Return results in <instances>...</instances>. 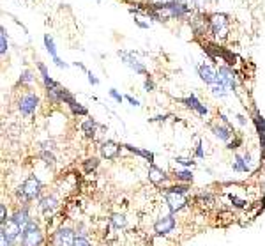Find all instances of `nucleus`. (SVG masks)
Returning <instances> with one entry per match:
<instances>
[{"instance_id": "423d86ee", "label": "nucleus", "mask_w": 265, "mask_h": 246, "mask_svg": "<svg viewBox=\"0 0 265 246\" xmlns=\"http://www.w3.org/2000/svg\"><path fill=\"white\" fill-rule=\"evenodd\" d=\"M76 243V232L69 227H62L55 232L53 245L55 246H75Z\"/></svg>"}, {"instance_id": "f704fd0d", "label": "nucleus", "mask_w": 265, "mask_h": 246, "mask_svg": "<svg viewBox=\"0 0 265 246\" xmlns=\"http://www.w3.org/2000/svg\"><path fill=\"white\" fill-rule=\"evenodd\" d=\"M154 87H156V85H154V80H152L151 77L145 78V82H143V89L147 90V92H152V90H154Z\"/></svg>"}, {"instance_id": "9d476101", "label": "nucleus", "mask_w": 265, "mask_h": 246, "mask_svg": "<svg viewBox=\"0 0 265 246\" xmlns=\"http://www.w3.org/2000/svg\"><path fill=\"white\" fill-rule=\"evenodd\" d=\"M173 229H175V218H173V214L161 216L159 220L154 223V232H156L157 236H166V234H170Z\"/></svg>"}, {"instance_id": "2eb2a0df", "label": "nucleus", "mask_w": 265, "mask_h": 246, "mask_svg": "<svg viewBox=\"0 0 265 246\" xmlns=\"http://www.w3.org/2000/svg\"><path fill=\"white\" fill-rule=\"evenodd\" d=\"M179 101L182 103V105H186L188 108H191L193 112H196L198 115H202V117H205L207 114H209V110H207V106L202 105V103L198 101V98L194 96V94H191V96H188V98H182L179 99Z\"/></svg>"}, {"instance_id": "a211bd4d", "label": "nucleus", "mask_w": 265, "mask_h": 246, "mask_svg": "<svg viewBox=\"0 0 265 246\" xmlns=\"http://www.w3.org/2000/svg\"><path fill=\"white\" fill-rule=\"evenodd\" d=\"M21 230H23V229H21V227L18 225V223L13 220V218H11V220H7V221L4 223V225H2V232H4L5 236H7V238L11 239V241H14V239H16L18 236H20Z\"/></svg>"}, {"instance_id": "58836bf2", "label": "nucleus", "mask_w": 265, "mask_h": 246, "mask_svg": "<svg viewBox=\"0 0 265 246\" xmlns=\"http://www.w3.org/2000/svg\"><path fill=\"white\" fill-rule=\"evenodd\" d=\"M0 243H2V246H11V245H13V241H11V239H9L4 232H0Z\"/></svg>"}, {"instance_id": "2f4dec72", "label": "nucleus", "mask_w": 265, "mask_h": 246, "mask_svg": "<svg viewBox=\"0 0 265 246\" xmlns=\"http://www.w3.org/2000/svg\"><path fill=\"white\" fill-rule=\"evenodd\" d=\"M32 82H36L34 73L29 71V69H25V71L20 75V83H32Z\"/></svg>"}, {"instance_id": "39448f33", "label": "nucleus", "mask_w": 265, "mask_h": 246, "mask_svg": "<svg viewBox=\"0 0 265 246\" xmlns=\"http://www.w3.org/2000/svg\"><path fill=\"white\" fill-rule=\"evenodd\" d=\"M117 55H118V59L122 60L124 64H126L127 68L129 69H133V71L136 73V75H145V77H149V71H147V68L143 66L142 62H140L138 59H136L131 51H126V50H118L117 51Z\"/></svg>"}, {"instance_id": "72a5a7b5", "label": "nucleus", "mask_w": 265, "mask_h": 246, "mask_svg": "<svg viewBox=\"0 0 265 246\" xmlns=\"http://www.w3.org/2000/svg\"><path fill=\"white\" fill-rule=\"evenodd\" d=\"M71 112L73 115H88V110L83 105H80V103H76L75 106H71Z\"/></svg>"}, {"instance_id": "a18cd8bd", "label": "nucleus", "mask_w": 265, "mask_h": 246, "mask_svg": "<svg viewBox=\"0 0 265 246\" xmlns=\"http://www.w3.org/2000/svg\"><path fill=\"white\" fill-rule=\"evenodd\" d=\"M87 77H88V82H90V83H92V85H99V80H97V78L94 77V75H92V73H90V71L87 73Z\"/></svg>"}, {"instance_id": "6ab92c4d", "label": "nucleus", "mask_w": 265, "mask_h": 246, "mask_svg": "<svg viewBox=\"0 0 265 246\" xmlns=\"http://www.w3.org/2000/svg\"><path fill=\"white\" fill-rule=\"evenodd\" d=\"M149 179H151L152 183L156 184V186H159V184H163L166 179H168V175H166V172L161 168H157L156 165H151L149 166Z\"/></svg>"}, {"instance_id": "e433bc0d", "label": "nucleus", "mask_w": 265, "mask_h": 246, "mask_svg": "<svg viewBox=\"0 0 265 246\" xmlns=\"http://www.w3.org/2000/svg\"><path fill=\"white\" fill-rule=\"evenodd\" d=\"M110 96H112V98H114L115 101L118 103V105H120V103L124 101V96H120V94H118V92H117V90H115V89H110Z\"/></svg>"}, {"instance_id": "4be33fe9", "label": "nucleus", "mask_w": 265, "mask_h": 246, "mask_svg": "<svg viewBox=\"0 0 265 246\" xmlns=\"http://www.w3.org/2000/svg\"><path fill=\"white\" fill-rule=\"evenodd\" d=\"M124 149H127L129 153H133V154H138V156H142V158H145L151 165H154V153H151V151H147V149H138V147H135V145H129V144H124L122 145Z\"/></svg>"}, {"instance_id": "bb28decb", "label": "nucleus", "mask_w": 265, "mask_h": 246, "mask_svg": "<svg viewBox=\"0 0 265 246\" xmlns=\"http://www.w3.org/2000/svg\"><path fill=\"white\" fill-rule=\"evenodd\" d=\"M9 50V42H7V32H5V27H0V55L5 57Z\"/></svg>"}, {"instance_id": "0eeeda50", "label": "nucleus", "mask_w": 265, "mask_h": 246, "mask_svg": "<svg viewBox=\"0 0 265 246\" xmlns=\"http://www.w3.org/2000/svg\"><path fill=\"white\" fill-rule=\"evenodd\" d=\"M205 50L212 59H218L219 57V59L223 60V62H227V66H230V68L235 64V60H237L235 53H231V51H228L227 48H223V46H214V44H211V46H207Z\"/></svg>"}, {"instance_id": "473e14b6", "label": "nucleus", "mask_w": 265, "mask_h": 246, "mask_svg": "<svg viewBox=\"0 0 265 246\" xmlns=\"http://www.w3.org/2000/svg\"><path fill=\"white\" fill-rule=\"evenodd\" d=\"M41 158L42 160H44V163H46V165H55V162H57V160H55V156H53V153H50V151H46V149H42L41 151Z\"/></svg>"}, {"instance_id": "ddd939ff", "label": "nucleus", "mask_w": 265, "mask_h": 246, "mask_svg": "<svg viewBox=\"0 0 265 246\" xmlns=\"http://www.w3.org/2000/svg\"><path fill=\"white\" fill-rule=\"evenodd\" d=\"M166 204H168V209L172 214L182 211V209L188 205V200H186L184 195H179V193H166Z\"/></svg>"}, {"instance_id": "6e6552de", "label": "nucleus", "mask_w": 265, "mask_h": 246, "mask_svg": "<svg viewBox=\"0 0 265 246\" xmlns=\"http://www.w3.org/2000/svg\"><path fill=\"white\" fill-rule=\"evenodd\" d=\"M168 9L170 20H184L188 14H191V7L186 5L184 2H170V4H164Z\"/></svg>"}, {"instance_id": "9b49d317", "label": "nucleus", "mask_w": 265, "mask_h": 246, "mask_svg": "<svg viewBox=\"0 0 265 246\" xmlns=\"http://www.w3.org/2000/svg\"><path fill=\"white\" fill-rule=\"evenodd\" d=\"M196 71L198 77L202 78V82H205L207 85H214L218 82V71L211 64H200V66H196Z\"/></svg>"}, {"instance_id": "412c9836", "label": "nucleus", "mask_w": 265, "mask_h": 246, "mask_svg": "<svg viewBox=\"0 0 265 246\" xmlns=\"http://www.w3.org/2000/svg\"><path fill=\"white\" fill-rule=\"evenodd\" d=\"M38 69L41 73V78L44 82V89H50V87H57L59 82H55L53 78L50 77V73H48V68L44 66V62H38Z\"/></svg>"}, {"instance_id": "1a4fd4ad", "label": "nucleus", "mask_w": 265, "mask_h": 246, "mask_svg": "<svg viewBox=\"0 0 265 246\" xmlns=\"http://www.w3.org/2000/svg\"><path fill=\"white\" fill-rule=\"evenodd\" d=\"M218 80L225 83L230 90H235L237 80H235V71L230 66H219L218 69Z\"/></svg>"}, {"instance_id": "a19ab883", "label": "nucleus", "mask_w": 265, "mask_h": 246, "mask_svg": "<svg viewBox=\"0 0 265 246\" xmlns=\"http://www.w3.org/2000/svg\"><path fill=\"white\" fill-rule=\"evenodd\" d=\"M239 145H242V138H240V136L239 138H235L233 142H230V144H228V149H237Z\"/></svg>"}, {"instance_id": "ea45409f", "label": "nucleus", "mask_w": 265, "mask_h": 246, "mask_svg": "<svg viewBox=\"0 0 265 246\" xmlns=\"http://www.w3.org/2000/svg\"><path fill=\"white\" fill-rule=\"evenodd\" d=\"M75 246H90V243H88L87 238H76Z\"/></svg>"}, {"instance_id": "cd10ccee", "label": "nucleus", "mask_w": 265, "mask_h": 246, "mask_svg": "<svg viewBox=\"0 0 265 246\" xmlns=\"http://www.w3.org/2000/svg\"><path fill=\"white\" fill-rule=\"evenodd\" d=\"M173 177L177 181H182V183H193V174H191V170H175L173 172Z\"/></svg>"}, {"instance_id": "09e8293b", "label": "nucleus", "mask_w": 265, "mask_h": 246, "mask_svg": "<svg viewBox=\"0 0 265 246\" xmlns=\"http://www.w3.org/2000/svg\"><path fill=\"white\" fill-rule=\"evenodd\" d=\"M237 119H239V123L240 124H246V119L242 117V115H237Z\"/></svg>"}, {"instance_id": "7ed1b4c3", "label": "nucleus", "mask_w": 265, "mask_h": 246, "mask_svg": "<svg viewBox=\"0 0 265 246\" xmlns=\"http://www.w3.org/2000/svg\"><path fill=\"white\" fill-rule=\"evenodd\" d=\"M209 30L216 38L223 39L228 34V14L225 13H212L209 16Z\"/></svg>"}, {"instance_id": "49530a36", "label": "nucleus", "mask_w": 265, "mask_h": 246, "mask_svg": "<svg viewBox=\"0 0 265 246\" xmlns=\"http://www.w3.org/2000/svg\"><path fill=\"white\" fill-rule=\"evenodd\" d=\"M135 23L140 27V29H149V23H145V21H142L140 18H135Z\"/></svg>"}, {"instance_id": "de8ad7c7", "label": "nucleus", "mask_w": 265, "mask_h": 246, "mask_svg": "<svg viewBox=\"0 0 265 246\" xmlns=\"http://www.w3.org/2000/svg\"><path fill=\"white\" fill-rule=\"evenodd\" d=\"M207 0H193V5H196V7H205Z\"/></svg>"}, {"instance_id": "c85d7f7f", "label": "nucleus", "mask_w": 265, "mask_h": 246, "mask_svg": "<svg viewBox=\"0 0 265 246\" xmlns=\"http://www.w3.org/2000/svg\"><path fill=\"white\" fill-rule=\"evenodd\" d=\"M110 221H112V225H114L115 229H124V227L127 225L126 216H124V214H118V212H114L112 218H110Z\"/></svg>"}, {"instance_id": "5701e85b", "label": "nucleus", "mask_w": 265, "mask_h": 246, "mask_svg": "<svg viewBox=\"0 0 265 246\" xmlns=\"http://www.w3.org/2000/svg\"><path fill=\"white\" fill-rule=\"evenodd\" d=\"M13 220L16 221L18 225L23 229V227H27L29 225V221H30V216H29V207L27 205H23L21 209H18L16 212L13 214Z\"/></svg>"}, {"instance_id": "a878e982", "label": "nucleus", "mask_w": 265, "mask_h": 246, "mask_svg": "<svg viewBox=\"0 0 265 246\" xmlns=\"http://www.w3.org/2000/svg\"><path fill=\"white\" fill-rule=\"evenodd\" d=\"M228 87L225 83H221V82H216L214 85H211V92L214 94V96H218V98H225V96H227L228 94Z\"/></svg>"}, {"instance_id": "7c9ffc66", "label": "nucleus", "mask_w": 265, "mask_h": 246, "mask_svg": "<svg viewBox=\"0 0 265 246\" xmlns=\"http://www.w3.org/2000/svg\"><path fill=\"white\" fill-rule=\"evenodd\" d=\"M188 190H189L188 184H175V186H170L168 190H166V193H179V195H184V193H188Z\"/></svg>"}, {"instance_id": "393cba45", "label": "nucleus", "mask_w": 265, "mask_h": 246, "mask_svg": "<svg viewBox=\"0 0 265 246\" xmlns=\"http://www.w3.org/2000/svg\"><path fill=\"white\" fill-rule=\"evenodd\" d=\"M96 129H97V123L94 119H87L81 123V131H83L88 138H94V136H96Z\"/></svg>"}, {"instance_id": "f8f14e48", "label": "nucleus", "mask_w": 265, "mask_h": 246, "mask_svg": "<svg viewBox=\"0 0 265 246\" xmlns=\"http://www.w3.org/2000/svg\"><path fill=\"white\" fill-rule=\"evenodd\" d=\"M120 151H122V145H118L117 142H114V140H106L99 145V153H101V156L106 158V160H115V158L120 154Z\"/></svg>"}, {"instance_id": "f257e3e1", "label": "nucleus", "mask_w": 265, "mask_h": 246, "mask_svg": "<svg viewBox=\"0 0 265 246\" xmlns=\"http://www.w3.org/2000/svg\"><path fill=\"white\" fill-rule=\"evenodd\" d=\"M41 190H42L41 181H39L36 175H30V177L25 179V183L18 188L16 197H18V200H20L21 204L27 205L29 202H32V200H36V199L41 197Z\"/></svg>"}, {"instance_id": "4468645a", "label": "nucleus", "mask_w": 265, "mask_h": 246, "mask_svg": "<svg viewBox=\"0 0 265 246\" xmlns=\"http://www.w3.org/2000/svg\"><path fill=\"white\" fill-rule=\"evenodd\" d=\"M42 41H44V48H46V51L50 53V57L53 59V62L59 66V68H68V64L64 62L62 59H60L59 55H57V48H55V41H53V38H51L50 34H44V38H42Z\"/></svg>"}, {"instance_id": "c9c22d12", "label": "nucleus", "mask_w": 265, "mask_h": 246, "mask_svg": "<svg viewBox=\"0 0 265 246\" xmlns=\"http://www.w3.org/2000/svg\"><path fill=\"white\" fill-rule=\"evenodd\" d=\"M7 221V209H5V204H0V225H4Z\"/></svg>"}, {"instance_id": "f3484780", "label": "nucleus", "mask_w": 265, "mask_h": 246, "mask_svg": "<svg viewBox=\"0 0 265 246\" xmlns=\"http://www.w3.org/2000/svg\"><path fill=\"white\" fill-rule=\"evenodd\" d=\"M231 168L235 170V172H248L251 168V156L249 154H235V160H233Z\"/></svg>"}, {"instance_id": "37998d69", "label": "nucleus", "mask_w": 265, "mask_h": 246, "mask_svg": "<svg viewBox=\"0 0 265 246\" xmlns=\"http://www.w3.org/2000/svg\"><path fill=\"white\" fill-rule=\"evenodd\" d=\"M149 2L154 5H164V4H170V2H175V0H149Z\"/></svg>"}, {"instance_id": "dca6fc26", "label": "nucleus", "mask_w": 265, "mask_h": 246, "mask_svg": "<svg viewBox=\"0 0 265 246\" xmlns=\"http://www.w3.org/2000/svg\"><path fill=\"white\" fill-rule=\"evenodd\" d=\"M211 129L219 140H223V142H230L231 136L235 135L233 129H231V126H223V124H212Z\"/></svg>"}, {"instance_id": "aec40b11", "label": "nucleus", "mask_w": 265, "mask_h": 246, "mask_svg": "<svg viewBox=\"0 0 265 246\" xmlns=\"http://www.w3.org/2000/svg\"><path fill=\"white\" fill-rule=\"evenodd\" d=\"M57 205H59V200H57V197L55 195L44 197V199L39 200V209H41V212H44V214L53 212L55 209H57Z\"/></svg>"}, {"instance_id": "f03ea898", "label": "nucleus", "mask_w": 265, "mask_h": 246, "mask_svg": "<svg viewBox=\"0 0 265 246\" xmlns=\"http://www.w3.org/2000/svg\"><path fill=\"white\" fill-rule=\"evenodd\" d=\"M42 241H44V236H42L39 225L30 220L29 225L23 227L21 230V246H41Z\"/></svg>"}, {"instance_id": "c756f323", "label": "nucleus", "mask_w": 265, "mask_h": 246, "mask_svg": "<svg viewBox=\"0 0 265 246\" xmlns=\"http://www.w3.org/2000/svg\"><path fill=\"white\" fill-rule=\"evenodd\" d=\"M97 166H99V160H97V158H88V160L83 162V170L87 172V174H90L92 170L97 168Z\"/></svg>"}, {"instance_id": "4c0bfd02", "label": "nucleus", "mask_w": 265, "mask_h": 246, "mask_svg": "<svg viewBox=\"0 0 265 246\" xmlns=\"http://www.w3.org/2000/svg\"><path fill=\"white\" fill-rule=\"evenodd\" d=\"M175 162H177V163H181V165H184V166H193V165H194L193 160H188V158H177Z\"/></svg>"}, {"instance_id": "79ce46f5", "label": "nucleus", "mask_w": 265, "mask_h": 246, "mask_svg": "<svg viewBox=\"0 0 265 246\" xmlns=\"http://www.w3.org/2000/svg\"><path fill=\"white\" fill-rule=\"evenodd\" d=\"M124 99H126V101H129L133 106H140V101H138V99L133 98V96H129V94H127V96H124Z\"/></svg>"}, {"instance_id": "20e7f679", "label": "nucleus", "mask_w": 265, "mask_h": 246, "mask_svg": "<svg viewBox=\"0 0 265 246\" xmlns=\"http://www.w3.org/2000/svg\"><path fill=\"white\" fill-rule=\"evenodd\" d=\"M39 106V96L36 92H25L18 101V110L21 112V115L30 117L32 114H36Z\"/></svg>"}, {"instance_id": "b1692460", "label": "nucleus", "mask_w": 265, "mask_h": 246, "mask_svg": "<svg viewBox=\"0 0 265 246\" xmlns=\"http://www.w3.org/2000/svg\"><path fill=\"white\" fill-rule=\"evenodd\" d=\"M255 126H257V131H258V135H260V138H262V144H264V147H265V117H262L260 115V112L258 110H255Z\"/></svg>"}, {"instance_id": "c03bdc74", "label": "nucleus", "mask_w": 265, "mask_h": 246, "mask_svg": "<svg viewBox=\"0 0 265 246\" xmlns=\"http://www.w3.org/2000/svg\"><path fill=\"white\" fill-rule=\"evenodd\" d=\"M196 156L198 158L205 156V153H203V149H202V142H200V140H198V145H196Z\"/></svg>"}]
</instances>
